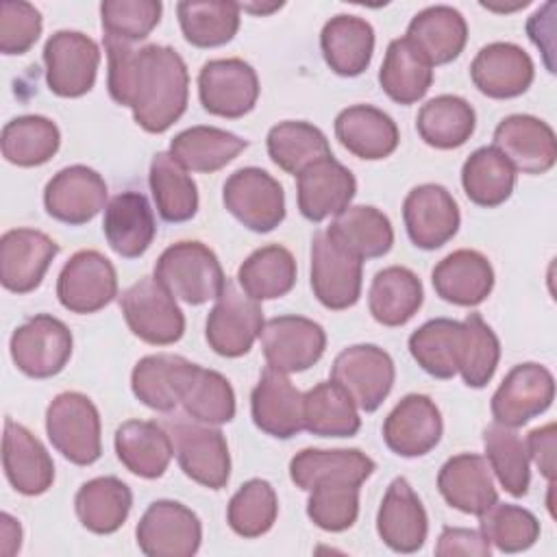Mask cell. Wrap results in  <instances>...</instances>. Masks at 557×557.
Here are the masks:
<instances>
[{
    "mask_svg": "<svg viewBox=\"0 0 557 557\" xmlns=\"http://www.w3.org/2000/svg\"><path fill=\"white\" fill-rule=\"evenodd\" d=\"M483 537L503 553H522L540 537V520L524 507L494 503L479 516Z\"/></svg>",
    "mask_w": 557,
    "mask_h": 557,
    "instance_id": "11a10c76",
    "label": "cell"
},
{
    "mask_svg": "<svg viewBox=\"0 0 557 557\" xmlns=\"http://www.w3.org/2000/svg\"><path fill=\"white\" fill-rule=\"evenodd\" d=\"M302 422L320 437H352L361 426L355 400L335 381H322L302 394Z\"/></svg>",
    "mask_w": 557,
    "mask_h": 557,
    "instance_id": "b9f144b4",
    "label": "cell"
},
{
    "mask_svg": "<svg viewBox=\"0 0 557 557\" xmlns=\"http://www.w3.org/2000/svg\"><path fill=\"white\" fill-rule=\"evenodd\" d=\"M363 261L339 246L326 231L311 239V289L333 311L352 307L361 296Z\"/></svg>",
    "mask_w": 557,
    "mask_h": 557,
    "instance_id": "30bf717a",
    "label": "cell"
},
{
    "mask_svg": "<svg viewBox=\"0 0 557 557\" xmlns=\"http://www.w3.org/2000/svg\"><path fill=\"white\" fill-rule=\"evenodd\" d=\"M535 76L533 61L524 48L511 41H494L483 46L470 63L474 87L496 100L522 96Z\"/></svg>",
    "mask_w": 557,
    "mask_h": 557,
    "instance_id": "44dd1931",
    "label": "cell"
},
{
    "mask_svg": "<svg viewBox=\"0 0 557 557\" xmlns=\"http://www.w3.org/2000/svg\"><path fill=\"white\" fill-rule=\"evenodd\" d=\"M120 309L133 335L146 344L168 346L185 333V315L176 298L154 276H144L124 289Z\"/></svg>",
    "mask_w": 557,
    "mask_h": 557,
    "instance_id": "277c9868",
    "label": "cell"
},
{
    "mask_svg": "<svg viewBox=\"0 0 557 557\" xmlns=\"http://www.w3.org/2000/svg\"><path fill=\"white\" fill-rule=\"evenodd\" d=\"M113 444L122 466L141 479H159L174 457V442L170 433L152 420L122 422L115 431Z\"/></svg>",
    "mask_w": 557,
    "mask_h": 557,
    "instance_id": "1f68e13d",
    "label": "cell"
},
{
    "mask_svg": "<svg viewBox=\"0 0 557 557\" xmlns=\"http://www.w3.org/2000/svg\"><path fill=\"white\" fill-rule=\"evenodd\" d=\"M437 490L450 507L472 516H481L498 500L492 468L485 457L474 453L450 457L440 468Z\"/></svg>",
    "mask_w": 557,
    "mask_h": 557,
    "instance_id": "f1b7e54d",
    "label": "cell"
},
{
    "mask_svg": "<svg viewBox=\"0 0 557 557\" xmlns=\"http://www.w3.org/2000/svg\"><path fill=\"white\" fill-rule=\"evenodd\" d=\"M553 11H555V2H546L527 22L529 39L544 52L548 72H555V65L550 63V57L555 52V37H553V33H555V17H553Z\"/></svg>",
    "mask_w": 557,
    "mask_h": 557,
    "instance_id": "6125c7cd",
    "label": "cell"
},
{
    "mask_svg": "<svg viewBox=\"0 0 557 557\" xmlns=\"http://www.w3.org/2000/svg\"><path fill=\"white\" fill-rule=\"evenodd\" d=\"M107 202L104 178L87 165L59 170L44 189V207L50 218L78 226L91 222Z\"/></svg>",
    "mask_w": 557,
    "mask_h": 557,
    "instance_id": "d6986e66",
    "label": "cell"
},
{
    "mask_svg": "<svg viewBox=\"0 0 557 557\" xmlns=\"http://www.w3.org/2000/svg\"><path fill=\"white\" fill-rule=\"evenodd\" d=\"M374 468V459L359 448H302L289 461V479L305 492L320 481H346L361 485Z\"/></svg>",
    "mask_w": 557,
    "mask_h": 557,
    "instance_id": "836d02e7",
    "label": "cell"
},
{
    "mask_svg": "<svg viewBox=\"0 0 557 557\" xmlns=\"http://www.w3.org/2000/svg\"><path fill=\"white\" fill-rule=\"evenodd\" d=\"M463 322L435 318L409 335V352L435 379H453L459 368Z\"/></svg>",
    "mask_w": 557,
    "mask_h": 557,
    "instance_id": "7dc6e473",
    "label": "cell"
},
{
    "mask_svg": "<svg viewBox=\"0 0 557 557\" xmlns=\"http://www.w3.org/2000/svg\"><path fill=\"white\" fill-rule=\"evenodd\" d=\"M357 181L352 172L333 154L307 165L296 176L298 209L309 222H322L339 215L355 198Z\"/></svg>",
    "mask_w": 557,
    "mask_h": 557,
    "instance_id": "603a6c76",
    "label": "cell"
},
{
    "mask_svg": "<svg viewBox=\"0 0 557 557\" xmlns=\"http://www.w3.org/2000/svg\"><path fill=\"white\" fill-rule=\"evenodd\" d=\"M102 231L115 255L124 259L141 257L157 235V222L148 198L135 189H126L111 198L104 207Z\"/></svg>",
    "mask_w": 557,
    "mask_h": 557,
    "instance_id": "4316f807",
    "label": "cell"
},
{
    "mask_svg": "<svg viewBox=\"0 0 557 557\" xmlns=\"http://www.w3.org/2000/svg\"><path fill=\"white\" fill-rule=\"evenodd\" d=\"M59 246L37 228H11L0 239V281L13 294H28L44 281Z\"/></svg>",
    "mask_w": 557,
    "mask_h": 557,
    "instance_id": "ffe728a7",
    "label": "cell"
},
{
    "mask_svg": "<svg viewBox=\"0 0 557 557\" xmlns=\"http://www.w3.org/2000/svg\"><path fill=\"white\" fill-rule=\"evenodd\" d=\"M335 137L355 157L379 161L389 157L400 141L396 122L372 104H352L337 113Z\"/></svg>",
    "mask_w": 557,
    "mask_h": 557,
    "instance_id": "4dcf8cb0",
    "label": "cell"
},
{
    "mask_svg": "<svg viewBox=\"0 0 557 557\" xmlns=\"http://www.w3.org/2000/svg\"><path fill=\"white\" fill-rule=\"evenodd\" d=\"M181 405L191 420L205 424H224L235 418V392L228 379L198 363L185 381Z\"/></svg>",
    "mask_w": 557,
    "mask_h": 557,
    "instance_id": "f907efd6",
    "label": "cell"
},
{
    "mask_svg": "<svg viewBox=\"0 0 557 557\" xmlns=\"http://www.w3.org/2000/svg\"><path fill=\"white\" fill-rule=\"evenodd\" d=\"M41 13L22 0H4L0 4V52L24 54L41 35Z\"/></svg>",
    "mask_w": 557,
    "mask_h": 557,
    "instance_id": "680465c9",
    "label": "cell"
},
{
    "mask_svg": "<svg viewBox=\"0 0 557 557\" xmlns=\"http://www.w3.org/2000/svg\"><path fill=\"white\" fill-rule=\"evenodd\" d=\"M476 126V113L472 104L453 94L431 98L416 117L418 135L424 144L437 150H453L463 146Z\"/></svg>",
    "mask_w": 557,
    "mask_h": 557,
    "instance_id": "ab89813d",
    "label": "cell"
},
{
    "mask_svg": "<svg viewBox=\"0 0 557 557\" xmlns=\"http://www.w3.org/2000/svg\"><path fill=\"white\" fill-rule=\"evenodd\" d=\"M191 366L185 357L170 352L141 357L131 372V389L146 407L168 413L181 403Z\"/></svg>",
    "mask_w": 557,
    "mask_h": 557,
    "instance_id": "e575fe53",
    "label": "cell"
},
{
    "mask_svg": "<svg viewBox=\"0 0 557 557\" xmlns=\"http://www.w3.org/2000/svg\"><path fill=\"white\" fill-rule=\"evenodd\" d=\"M48 89L61 98L85 96L98 74L100 48L78 30H57L44 46Z\"/></svg>",
    "mask_w": 557,
    "mask_h": 557,
    "instance_id": "9c48e42d",
    "label": "cell"
},
{
    "mask_svg": "<svg viewBox=\"0 0 557 557\" xmlns=\"http://www.w3.org/2000/svg\"><path fill=\"white\" fill-rule=\"evenodd\" d=\"M72 331L50 313L28 318L13 331L9 342L15 368L30 379H50L59 374L72 357Z\"/></svg>",
    "mask_w": 557,
    "mask_h": 557,
    "instance_id": "5b68a950",
    "label": "cell"
},
{
    "mask_svg": "<svg viewBox=\"0 0 557 557\" xmlns=\"http://www.w3.org/2000/svg\"><path fill=\"white\" fill-rule=\"evenodd\" d=\"M117 296L113 263L98 250L74 252L59 272L57 298L72 313H96Z\"/></svg>",
    "mask_w": 557,
    "mask_h": 557,
    "instance_id": "5bb4252c",
    "label": "cell"
},
{
    "mask_svg": "<svg viewBox=\"0 0 557 557\" xmlns=\"http://www.w3.org/2000/svg\"><path fill=\"white\" fill-rule=\"evenodd\" d=\"M381 89L398 104L422 100L433 83L431 63L405 39H392L379 70Z\"/></svg>",
    "mask_w": 557,
    "mask_h": 557,
    "instance_id": "60d3db41",
    "label": "cell"
},
{
    "mask_svg": "<svg viewBox=\"0 0 557 557\" xmlns=\"http://www.w3.org/2000/svg\"><path fill=\"white\" fill-rule=\"evenodd\" d=\"M494 148L522 174H546L557 161L555 131L529 113L503 117L494 128Z\"/></svg>",
    "mask_w": 557,
    "mask_h": 557,
    "instance_id": "ac0fdd59",
    "label": "cell"
},
{
    "mask_svg": "<svg viewBox=\"0 0 557 557\" xmlns=\"http://www.w3.org/2000/svg\"><path fill=\"white\" fill-rule=\"evenodd\" d=\"M498 359L500 342L496 333L479 313H468L463 320V337L457 368L463 383L474 389L485 387L496 372Z\"/></svg>",
    "mask_w": 557,
    "mask_h": 557,
    "instance_id": "db71d44e",
    "label": "cell"
},
{
    "mask_svg": "<svg viewBox=\"0 0 557 557\" xmlns=\"http://www.w3.org/2000/svg\"><path fill=\"white\" fill-rule=\"evenodd\" d=\"M485 459L507 494L520 498L529 492V453L524 440L505 424L492 422L483 431Z\"/></svg>",
    "mask_w": 557,
    "mask_h": 557,
    "instance_id": "816d5d0a",
    "label": "cell"
},
{
    "mask_svg": "<svg viewBox=\"0 0 557 557\" xmlns=\"http://www.w3.org/2000/svg\"><path fill=\"white\" fill-rule=\"evenodd\" d=\"M2 468L11 487L24 496H39L54 481V461L46 446L11 418L4 420Z\"/></svg>",
    "mask_w": 557,
    "mask_h": 557,
    "instance_id": "d4e9b609",
    "label": "cell"
},
{
    "mask_svg": "<svg viewBox=\"0 0 557 557\" xmlns=\"http://www.w3.org/2000/svg\"><path fill=\"white\" fill-rule=\"evenodd\" d=\"M250 413L257 429L276 440H289L305 429L302 394L285 372L265 366L250 394Z\"/></svg>",
    "mask_w": 557,
    "mask_h": 557,
    "instance_id": "cb8c5ba5",
    "label": "cell"
},
{
    "mask_svg": "<svg viewBox=\"0 0 557 557\" xmlns=\"http://www.w3.org/2000/svg\"><path fill=\"white\" fill-rule=\"evenodd\" d=\"M307 516L322 531L339 533L359 516V485L346 481H320L309 490Z\"/></svg>",
    "mask_w": 557,
    "mask_h": 557,
    "instance_id": "9f6ffc18",
    "label": "cell"
},
{
    "mask_svg": "<svg viewBox=\"0 0 557 557\" xmlns=\"http://www.w3.org/2000/svg\"><path fill=\"white\" fill-rule=\"evenodd\" d=\"M222 200L226 211L255 233H270L285 220V191L261 168L235 170L222 187Z\"/></svg>",
    "mask_w": 557,
    "mask_h": 557,
    "instance_id": "8992f818",
    "label": "cell"
},
{
    "mask_svg": "<svg viewBox=\"0 0 557 557\" xmlns=\"http://www.w3.org/2000/svg\"><path fill=\"white\" fill-rule=\"evenodd\" d=\"M403 220L413 246L435 250L457 235L461 215L457 200L444 185L424 183L405 196Z\"/></svg>",
    "mask_w": 557,
    "mask_h": 557,
    "instance_id": "e0dca14e",
    "label": "cell"
},
{
    "mask_svg": "<svg viewBox=\"0 0 557 557\" xmlns=\"http://www.w3.org/2000/svg\"><path fill=\"white\" fill-rule=\"evenodd\" d=\"M424 292L416 272L405 265H389L374 274L368 307L372 318L383 326L407 324L422 307Z\"/></svg>",
    "mask_w": 557,
    "mask_h": 557,
    "instance_id": "d590c367",
    "label": "cell"
},
{
    "mask_svg": "<svg viewBox=\"0 0 557 557\" xmlns=\"http://www.w3.org/2000/svg\"><path fill=\"white\" fill-rule=\"evenodd\" d=\"M133 507L131 487L117 476H96L83 483L74 496L81 524L98 535L115 533Z\"/></svg>",
    "mask_w": 557,
    "mask_h": 557,
    "instance_id": "8d00e7d4",
    "label": "cell"
},
{
    "mask_svg": "<svg viewBox=\"0 0 557 557\" xmlns=\"http://www.w3.org/2000/svg\"><path fill=\"white\" fill-rule=\"evenodd\" d=\"M444 422L437 405L424 394H407L385 418L383 440L400 457H422L442 440Z\"/></svg>",
    "mask_w": 557,
    "mask_h": 557,
    "instance_id": "7402d4cb",
    "label": "cell"
},
{
    "mask_svg": "<svg viewBox=\"0 0 557 557\" xmlns=\"http://www.w3.org/2000/svg\"><path fill=\"white\" fill-rule=\"evenodd\" d=\"M278 513V498L265 479L246 481L228 500L226 522L242 537H259L268 533Z\"/></svg>",
    "mask_w": 557,
    "mask_h": 557,
    "instance_id": "f5cc1de1",
    "label": "cell"
},
{
    "mask_svg": "<svg viewBox=\"0 0 557 557\" xmlns=\"http://www.w3.org/2000/svg\"><path fill=\"white\" fill-rule=\"evenodd\" d=\"M555 422H548L544 426L533 429L527 435V453H529V461H533L540 470V474L544 479H548V483H555Z\"/></svg>",
    "mask_w": 557,
    "mask_h": 557,
    "instance_id": "94428289",
    "label": "cell"
},
{
    "mask_svg": "<svg viewBox=\"0 0 557 557\" xmlns=\"http://www.w3.org/2000/svg\"><path fill=\"white\" fill-rule=\"evenodd\" d=\"M268 154L287 174H300L307 165L331 157L326 135L302 120H285L268 131Z\"/></svg>",
    "mask_w": 557,
    "mask_h": 557,
    "instance_id": "c3c4849f",
    "label": "cell"
},
{
    "mask_svg": "<svg viewBox=\"0 0 557 557\" xmlns=\"http://www.w3.org/2000/svg\"><path fill=\"white\" fill-rule=\"evenodd\" d=\"M242 289L255 300H274L296 285V259L281 244L252 250L237 270Z\"/></svg>",
    "mask_w": 557,
    "mask_h": 557,
    "instance_id": "7bdbcfd3",
    "label": "cell"
},
{
    "mask_svg": "<svg viewBox=\"0 0 557 557\" xmlns=\"http://www.w3.org/2000/svg\"><path fill=\"white\" fill-rule=\"evenodd\" d=\"M326 233L361 261L387 255L394 244L389 218L370 205L344 209L339 215H335Z\"/></svg>",
    "mask_w": 557,
    "mask_h": 557,
    "instance_id": "f35d334b",
    "label": "cell"
},
{
    "mask_svg": "<svg viewBox=\"0 0 557 557\" xmlns=\"http://www.w3.org/2000/svg\"><path fill=\"white\" fill-rule=\"evenodd\" d=\"M263 324L259 300L250 298L233 281H226L207 315L205 337L209 348L220 357H242L252 348Z\"/></svg>",
    "mask_w": 557,
    "mask_h": 557,
    "instance_id": "52a82bcc",
    "label": "cell"
},
{
    "mask_svg": "<svg viewBox=\"0 0 557 557\" xmlns=\"http://www.w3.org/2000/svg\"><path fill=\"white\" fill-rule=\"evenodd\" d=\"M174 455L181 470L209 490H222L231 476V455L220 429L205 422H172Z\"/></svg>",
    "mask_w": 557,
    "mask_h": 557,
    "instance_id": "4fadbf2b",
    "label": "cell"
},
{
    "mask_svg": "<svg viewBox=\"0 0 557 557\" xmlns=\"http://www.w3.org/2000/svg\"><path fill=\"white\" fill-rule=\"evenodd\" d=\"M405 39L431 63V67L444 65L463 52L468 41V24L457 9L435 4L411 17Z\"/></svg>",
    "mask_w": 557,
    "mask_h": 557,
    "instance_id": "f546056e",
    "label": "cell"
},
{
    "mask_svg": "<svg viewBox=\"0 0 557 557\" xmlns=\"http://www.w3.org/2000/svg\"><path fill=\"white\" fill-rule=\"evenodd\" d=\"M394 361L392 357L374 344H355L344 348L333 366L331 381H335L355 405L370 413L381 407L394 385Z\"/></svg>",
    "mask_w": 557,
    "mask_h": 557,
    "instance_id": "8fae6325",
    "label": "cell"
},
{
    "mask_svg": "<svg viewBox=\"0 0 557 557\" xmlns=\"http://www.w3.org/2000/svg\"><path fill=\"white\" fill-rule=\"evenodd\" d=\"M239 11L237 2L226 0H183L176 4L183 37L196 48L228 44L239 28Z\"/></svg>",
    "mask_w": 557,
    "mask_h": 557,
    "instance_id": "f6af8a7d",
    "label": "cell"
},
{
    "mask_svg": "<svg viewBox=\"0 0 557 557\" xmlns=\"http://www.w3.org/2000/svg\"><path fill=\"white\" fill-rule=\"evenodd\" d=\"M259 337L268 366L285 374L309 370L326 348L324 329L302 315L270 318Z\"/></svg>",
    "mask_w": 557,
    "mask_h": 557,
    "instance_id": "2e32d148",
    "label": "cell"
},
{
    "mask_svg": "<svg viewBox=\"0 0 557 557\" xmlns=\"http://www.w3.org/2000/svg\"><path fill=\"white\" fill-rule=\"evenodd\" d=\"M198 98L207 113L237 120L250 113L259 98V78L244 59H211L198 74Z\"/></svg>",
    "mask_w": 557,
    "mask_h": 557,
    "instance_id": "7c38bea8",
    "label": "cell"
},
{
    "mask_svg": "<svg viewBox=\"0 0 557 557\" xmlns=\"http://www.w3.org/2000/svg\"><path fill=\"white\" fill-rule=\"evenodd\" d=\"M2 157L20 168H35L48 163L59 146L61 133L59 126L46 115H20L4 124L2 137Z\"/></svg>",
    "mask_w": 557,
    "mask_h": 557,
    "instance_id": "bcb514c9",
    "label": "cell"
},
{
    "mask_svg": "<svg viewBox=\"0 0 557 557\" xmlns=\"http://www.w3.org/2000/svg\"><path fill=\"white\" fill-rule=\"evenodd\" d=\"M163 4L159 0H104L100 4L102 30L122 41L146 39L161 20Z\"/></svg>",
    "mask_w": 557,
    "mask_h": 557,
    "instance_id": "6f0895ef",
    "label": "cell"
},
{
    "mask_svg": "<svg viewBox=\"0 0 557 557\" xmlns=\"http://www.w3.org/2000/svg\"><path fill=\"white\" fill-rule=\"evenodd\" d=\"M326 65L339 76H359L368 70L374 52V28L368 20L339 13L320 33Z\"/></svg>",
    "mask_w": 557,
    "mask_h": 557,
    "instance_id": "d6a6232c",
    "label": "cell"
},
{
    "mask_svg": "<svg viewBox=\"0 0 557 557\" xmlns=\"http://www.w3.org/2000/svg\"><path fill=\"white\" fill-rule=\"evenodd\" d=\"M148 183L157 211L165 222H187L196 215L198 187L170 152H157L152 157Z\"/></svg>",
    "mask_w": 557,
    "mask_h": 557,
    "instance_id": "ee69618b",
    "label": "cell"
},
{
    "mask_svg": "<svg viewBox=\"0 0 557 557\" xmlns=\"http://www.w3.org/2000/svg\"><path fill=\"white\" fill-rule=\"evenodd\" d=\"M555 398V379L542 363L513 366L492 396L494 422L518 429L544 413Z\"/></svg>",
    "mask_w": 557,
    "mask_h": 557,
    "instance_id": "9a60e30c",
    "label": "cell"
},
{
    "mask_svg": "<svg viewBox=\"0 0 557 557\" xmlns=\"http://www.w3.org/2000/svg\"><path fill=\"white\" fill-rule=\"evenodd\" d=\"M246 148V139L218 126H191L174 135V139L170 141V154L187 172L205 174L224 168Z\"/></svg>",
    "mask_w": 557,
    "mask_h": 557,
    "instance_id": "74e56055",
    "label": "cell"
},
{
    "mask_svg": "<svg viewBox=\"0 0 557 557\" xmlns=\"http://www.w3.org/2000/svg\"><path fill=\"white\" fill-rule=\"evenodd\" d=\"M376 533L396 553H416L424 546L429 518L405 476H396L389 483L376 513Z\"/></svg>",
    "mask_w": 557,
    "mask_h": 557,
    "instance_id": "484cf974",
    "label": "cell"
},
{
    "mask_svg": "<svg viewBox=\"0 0 557 557\" xmlns=\"http://www.w3.org/2000/svg\"><path fill=\"white\" fill-rule=\"evenodd\" d=\"M0 537H2V542H0L2 555L11 557V555H15V553L20 550V544H22V527H20V522H17L13 516H9L7 511L0 516Z\"/></svg>",
    "mask_w": 557,
    "mask_h": 557,
    "instance_id": "be15d7a7",
    "label": "cell"
},
{
    "mask_svg": "<svg viewBox=\"0 0 557 557\" xmlns=\"http://www.w3.org/2000/svg\"><path fill=\"white\" fill-rule=\"evenodd\" d=\"M461 185L466 196L479 207H498L513 194L516 170L494 148H476L461 168Z\"/></svg>",
    "mask_w": 557,
    "mask_h": 557,
    "instance_id": "681fc988",
    "label": "cell"
},
{
    "mask_svg": "<svg viewBox=\"0 0 557 557\" xmlns=\"http://www.w3.org/2000/svg\"><path fill=\"white\" fill-rule=\"evenodd\" d=\"M435 555H470V557H490V542L481 531L463 527H444L435 546Z\"/></svg>",
    "mask_w": 557,
    "mask_h": 557,
    "instance_id": "91938a15",
    "label": "cell"
},
{
    "mask_svg": "<svg viewBox=\"0 0 557 557\" xmlns=\"http://www.w3.org/2000/svg\"><path fill=\"white\" fill-rule=\"evenodd\" d=\"M109 96L133 111L148 133H165L187 109L189 72L183 57L159 44H133L104 35Z\"/></svg>",
    "mask_w": 557,
    "mask_h": 557,
    "instance_id": "6da1fadb",
    "label": "cell"
},
{
    "mask_svg": "<svg viewBox=\"0 0 557 557\" xmlns=\"http://www.w3.org/2000/svg\"><path fill=\"white\" fill-rule=\"evenodd\" d=\"M137 546L148 557H191L202 542L200 518L178 500H154L135 529Z\"/></svg>",
    "mask_w": 557,
    "mask_h": 557,
    "instance_id": "ba28073f",
    "label": "cell"
},
{
    "mask_svg": "<svg viewBox=\"0 0 557 557\" xmlns=\"http://www.w3.org/2000/svg\"><path fill=\"white\" fill-rule=\"evenodd\" d=\"M46 433L57 453L76 466H91L102 455L100 413L81 392H61L52 398L46 409Z\"/></svg>",
    "mask_w": 557,
    "mask_h": 557,
    "instance_id": "3957f363",
    "label": "cell"
},
{
    "mask_svg": "<svg viewBox=\"0 0 557 557\" xmlns=\"http://www.w3.org/2000/svg\"><path fill=\"white\" fill-rule=\"evenodd\" d=\"M435 294L459 307L481 305L494 287V268L479 250L461 248L446 255L431 272Z\"/></svg>",
    "mask_w": 557,
    "mask_h": 557,
    "instance_id": "83f0119b",
    "label": "cell"
},
{
    "mask_svg": "<svg viewBox=\"0 0 557 557\" xmlns=\"http://www.w3.org/2000/svg\"><path fill=\"white\" fill-rule=\"evenodd\" d=\"M154 278L187 305H202L220 296L226 285L224 270L215 252L196 239L168 246L157 263Z\"/></svg>",
    "mask_w": 557,
    "mask_h": 557,
    "instance_id": "7a4b0ae2",
    "label": "cell"
},
{
    "mask_svg": "<svg viewBox=\"0 0 557 557\" xmlns=\"http://www.w3.org/2000/svg\"><path fill=\"white\" fill-rule=\"evenodd\" d=\"M283 2H272V4H239V9L248 11V13H255V15H268L276 9H281Z\"/></svg>",
    "mask_w": 557,
    "mask_h": 557,
    "instance_id": "e7e4bbea",
    "label": "cell"
}]
</instances>
